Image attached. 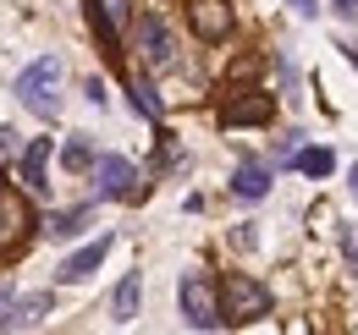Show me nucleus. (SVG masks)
I'll use <instances>...</instances> for the list:
<instances>
[{"label": "nucleus", "instance_id": "nucleus-2", "mask_svg": "<svg viewBox=\"0 0 358 335\" xmlns=\"http://www.w3.org/2000/svg\"><path fill=\"white\" fill-rule=\"evenodd\" d=\"M34 231H39V214L28 204V187H0V258H17L34 242Z\"/></svg>", "mask_w": 358, "mask_h": 335}, {"label": "nucleus", "instance_id": "nucleus-13", "mask_svg": "<svg viewBox=\"0 0 358 335\" xmlns=\"http://www.w3.org/2000/svg\"><path fill=\"white\" fill-rule=\"evenodd\" d=\"M94 220V209H66V214H50L45 220V237H55V242H72L83 225Z\"/></svg>", "mask_w": 358, "mask_h": 335}, {"label": "nucleus", "instance_id": "nucleus-3", "mask_svg": "<svg viewBox=\"0 0 358 335\" xmlns=\"http://www.w3.org/2000/svg\"><path fill=\"white\" fill-rule=\"evenodd\" d=\"M270 313V286H259L254 275H243V269H231L221 281V319L226 325H254V319H265Z\"/></svg>", "mask_w": 358, "mask_h": 335}, {"label": "nucleus", "instance_id": "nucleus-15", "mask_svg": "<svg viewBox=\"0 0 358 335\" xmlns=\"http://www.w3.org/2000/svg\"><path fill=\"white\" fill-rule=\"evenodd\" d=\"M94 160H99V154H94L89 137H66V143H61V165L66 170H94Z\"/></svg>", "mask_w": 358, "mask_h": 335}, {"label": "nucleus", "instance_id": "nucleus-17", "mask_svg": "<svg viewBox=\"0 0 358 335\" xmlns=\"http://www.w3.org/2000/svg\"><path fill=\"white\" fill-rule=\"evenodd\" d=\"M342 264H348V275H358V220H342Z\"/></svg>", "mask_w": 358, "mask_h": 335}, {"label": "nucleus", "instance_id": "nucleus-5", "mask_svg": "<svg viewBox=\"0 0 358 335\" xmlns=\"http://www.w3.org/2000/svg\"><path fill=\"white\" fill-rule=\"evenodd\" d=\"M94 181H99V193L116 198V204H138V198H143V176H138V165L122 160V154H99V160H94Z\"/></svg>", "mask_w": 358, "mask_h": 335}, {"label": "nucleus", "instance_id": "nucleus-9", "mask_svg": "<svg viewBox=\"0 0 358 335\" xmlns=\"http://www.w3.org/2000/svg\"><path fill=\"white\" fill-rule=\"evenodd\" d=\"M110 248H116V237L105 231V237H94L89 248H78L72 258H61V269H55V275H61V286H78V281H89L94 269L105 264V253H110Z\"/></svg>", "mask_w": 358, "mask_h": 335}, {"label": "nucleus", "instance_id": "nucleus-21", "mask_svg": "<svg viewBox=\"0 0 358 335\" xmlns=\"http://www.w3.org/2000/svg\"><path fill=\"white\" fill-rule=\"evenodd\" d=\"M331 6H336V11L348 17V22H353V17H358V0H331Z\"/></svg>", "mask_w": 358, "mask_h": 335}, {"label": "nucleus", "instance_id": "nucleus-7", "mask_svg": "<svg viewBox=\"0 0 358 335\" xmlns=\"http://www.w3.org/2000/svg\"><path fill=\"white\" fill-rule=\"evenodd\" d=\"M270 116H275V99L259 94V88H237L221 105V126H265Z\"/></svg>", "mask_w": 358, "mask_h": 335}, {"label": "nucleus", "instance_id": "nucleus-16", "mask_svg": "<svg viewBox=\"0 0 358 335\" xmlns=\"http://www.w3.org/2000/svg\"><path fill=\"white\" fill-rule=\"evenodd\" d=\"M292 165L303 170V176H331V170H336V154H331V149H298Z\"/></svg>", "mask_w": 358, "mask_h": 335}, {"label": "nucleus", "instance_id": "nucleus-11", "mask_svg": "<svg viewBox=\"0 0 358 335\" xmlns=\"http://www.w3.org/2000/svg\"><path fill=\"white\" fill-rule=\"evenodd\" d=\"M0 308H6V313H0V330H17V325H39V319L50 313V292H28V297H17V302L6 297Z\"/></svg>", "mask_w": 358, "mask_h": 335}, {"label": "nucleus", "instance_id": "nucleus-8", "mask_svg": "<svg viewBox=\"0 0 358 335\" xmlns=\"http://www.w3.org/2000/svg\"><path fill=\"white\" fill-rule=\"evenodd\" d=\"M187 22H193V34H199L204 44H221L237 17H231L226 0H187Z\"/></svg>", "mask_w": 358, "mask_h": 335}, {"label": "nucleus", "instance_id": "nucleus-1", "mask_svg": "<svg viewBox=\"0 0 358 335\" xmlns=\"http://www.w3.org/2000/svg\"><path fill=\"white\" fill-rule=\"evenodd\" d=\"M61 55H39L34 66H22L17 72V105L28 110V116H39V121H55V110H61Z\"/></svg>", "mask_w": 358, "mask_h": 335}, {"label": "nucleus", "instance_id": "nucleus-19", "mask_svg": "<svg viewBox=\"0 0 358 335\" xmlns=\"http://www.w3.org/2000/svg\"><path fill=\"white\" fill-rule=\"evenodd\" d=\"M11 154H17V132H11V126H0V165H6Z\"/></svg>", "mask_w": 358, "mask_h": 335}, {"label": "nucleus", "instance_id": "nucleus-14", "mask_svg": "<svg viewBox=\"0 0 358 335\" xmlns=\"http://www.w3.org/2000/svg\"><path fill=\"white\" fill-rule=\"evenodd\" d=\"M110 319H116V325L138 319V275H122V286H116V297H110Z\"/></svg>", "mask_w": 358, "mask_h": 335}, {"label": "nucleus", "instance_id": "nucleus-20", "mask_svg": "<svg viewBox=\"0 0 358 335\" xmlns=\"http://www.w3.org/2000/svg\"><path fill=\"white\" fill-rule=\"evenodd\" d=\"M287 6H292L298 17H314V11H320V0H287Z\"/></svg>", "mask_w": 358, "mask_h": 335}, {"label": "nucleus", "instance_id": "nucleus-4", "mask_svg": "<svg viewBox=\"0 0 358 335\" xmlns=\"http://www.w3.org/2000/svg\"><path fill=\"white\" fill-rule=\"evenodd\" d=\"M177 302H182V319L193 325V330H221V297H215V286L199 275V269H187L177 286Z\"/></svg>", "mask_w": 358, "mask_h": 335}, {"label": "nucleus", "instance_id": "nucleus-10", "mask_svg": "<svg viewBox=\"0 0 358 335\" xmlns=\"http://www.w3.org/2000/svg\"><path fill=\"white\" fill-rule=\"evenodd\" d=\"M50 154H55V143H50V137H34V143L22 149V165H17V176H22V187H28V193H50V181H45Z\"/></svg>", "mask_w": 358, "mask_h": 335}, {"label": "nucleus", "instance_id": "nucleus-18", "mask_svg": "<svg viewBox=\"0 0 358 335\" xmlns=\"http://www.w3.org/2000/svg\"><path fill=\"white\" fill-rule=\"evenodd\" d=\"M133 94H138V110H143V116H160V94H155L149 83H138Z\"/></svg>", "mask_w": 358, "mask_h": 335}, {"label": "nucleus", "instance_id": "nucleus-23", "mask_svg": "<svg viewBox=\"0 0 358 335\" xmlns=\"http://www.w3.org/2000/svg\"><path fill=\"white\" fill-rule=\"evenodd\" d=\"M353 193H358V165H353Z\"/></svg>", "mask_w": 358, "mask_h": 335}, {"label": "nucleus", "instance_id": "nucleus-12", "mask_svg": "<svg viewBox=\"0 0 358 335\" xmlns=\"http://www.w3.org/2000/svg\"><path fill=\"white\" fill-rule=\"evenodd\" d=\"M231 193H237V198H248V204H254V198H265V193H270V170L265 165H237V170H231Z\"/></svg>", "mask_w": 358, "mask_h": 335}, {"label": "nucleus", "instance_id": "nucleus-22", "mask_svg": "<svg viewBox=\"0 0 358 335\" xmlns=\"http://www.w3.org/2000/svg\"><path fill=\"white\" fill-rule=\"evenodd\" d=\"M336 50H342V55L353 61V72H358V44H336Z\"/></svg>", "mask_w": 358, "mask_h": 335}, {"label": "nucleus", "instance_id": "nucleus-6", "mask_svg": "<svg viewBox=\"0 0 358 335\" xmlns=\"http://www.w3.org/2000/svg\"><path fill=\"white\" fill-rule=\"evenodd\" d=\"M133 44H138V55L160 72V66H171L177 61V39H171V28H166V17H155V11H143L133 22Z\"/></svg>", "mask_w": 358, "mask_h": 335}]
</instances>
